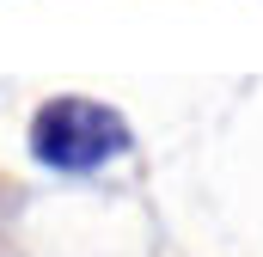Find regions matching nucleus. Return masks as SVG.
Wrapping results in <instances>:
<instances>
[{"mask_svg":"<svg viewBox=\"0 0 263 257\" xmlns=\"http://www.w3.org/2000/svg\"><path fill=\"white\" fill-rule=\"evenodd\" d=\"M25 147L43 172H62V178H86V172H104L117 159L135 153V128L117 104L104 98H86V92H55L31 111L25 128Z\"/></svg>","mask_w":263,"mask_h":257,"instance_id":"nucleus-1","label":"nucleus"}]
</instances>
